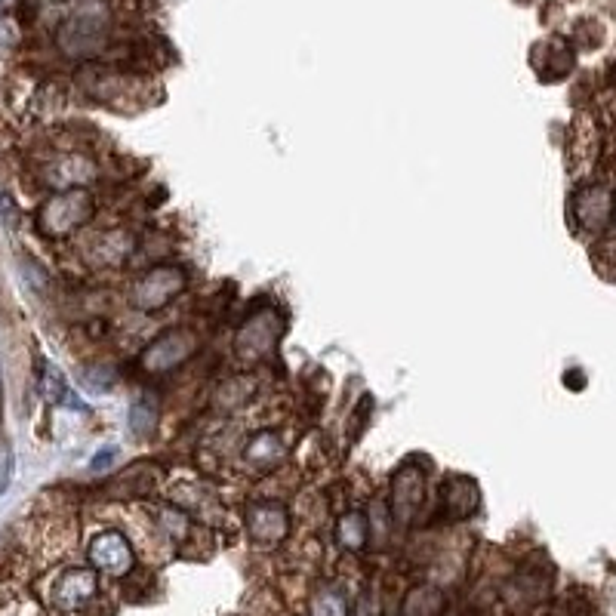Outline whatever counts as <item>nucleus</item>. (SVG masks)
Wrapping results in <instances>:
<instances>
[{
	"mask_svg": "<svg viewBox=\"0 0 616 616\" xmlns=\"http://www.w3.org/2000/svg\"><path fill=\"white\" fill-rule=\"evenodd\" d=\"M308 610H312V616H349V601L336 589H321L312 595Z\"/></svg>",
	"mask_w": 616,
	"mask_h": 616,
	"instance_id": "412c9836",
	"label": "nucleus"
},
{
	"mask_svg": "<svg viewBox=\"0 0 616 616\" xmlns=\"http://www.w3.org/2000/svg\"><path fill=\"white\" fill-rule=\"evenodd\" d=\"M367 539H370V524H367V515L361 509L345 512L336 521V543L345 552H361L367 546Z\"/></svg>",
	"mask_w": 616,
	"mask_h": 616,
	"instance_id": "dca6fc26",
	"label": "nucleus"
},
{
	"mask_svg": "<svg viewBox=\"0 0 616 616\" xmlns=\"http://www.w3.org/2000/svg\"><path fill=\"white\" fill-rule=\"evenodd\" d=\"M81 382H84V389H90V392H111L114 382H118V373H114L111 367H105V364H93V367L81 370Z\"/></svg>",
	"mask_w": 616,
	"mask_h": 616,
	"instance_id": "4be33fe9",
	"label": "nucleus"
},
{
	"mask_svg": "<svg viewBox=\"0 0 616 616\" xmlns=\"http://www.w3.org/2000/svg\"><path fill=\"white\" fill-rule=\"evenodd\" d=\"M37 392H41V398H44L47 404H68V407H74V410H84V404L74 398L65 373H62L56 364H50V361L37 364Z\"/></svg>",
	"mask_w": 616,
	"mask_h": 616,
	"instance_id": "4468645a",
	"label": "nucleus"
},
{
	"mask_svg": "<svg viewBox=\"0 0 616 616\" xmlns=\"http://www.w3.org/2000/svg\"><path fill=\"white\" fill-rule=\"evenodd\" d=\"M0 213H4V222H16V204L10 201V195H7V191L4 188H0Z\"/></svg>",
	"mask_w": 616,
	"mask_h": 616,
	"instance_id": "393cba45",
	"label": "nucleus"
},
{
	"mask_svg": "<svg viewBox=\"0 0 616 616\" xmlns=\"http://www.w3.org/2000/svg\"><path fill=\"white\" fill-rule=\"evenodd\" d=\"M281 333H284V318L278 315V308H262V312L247 315L235 330L231 355L241 364H262L278 352Z\"/></svg>",
	"mask_w": 616,
	"mask_h": 616,
	"instance_id": "7ed1b4c3",
	"label": "nucleus"
},
{
	"mask_svg": "<svg viewBox=\"0 0 616 616\" xmlns=\"http://www.w3.org/2000/svg\"><path fill=\"white\" fill-rule=\"evenodd\" d=\"M441 499H444V509H447L450 518H469L478 509V487H475L472 478L453 475V478L444 481Z\"/></svg>",
	"mask_w": 616,
	"mask_h": 616,
	"instance_id": "2eb2a0df",
	"label": "nucleus"
},
{
	"mask_svg": "<svg viewBox=\"0 0 616 616\" xmlns=\"http://www.w3.org/2000/svg\"><path fill=\"white\" fill-rule=\"evenodd\" d=\"M87 555H90V564L105 576H127L136 567V552H133L130 539L121 530L96 533Z\"/></svg>",
	"mask_w": 616,
	"mask_h": 616,
	"instance_id": "1a4fd4ad",
	"label": "nucleus"
},
{
	"mask_svg": "<svg viewBox=\"0 0 616 616\" xmlns=\"http://www.w3.org/2000/svg\"><path fill=\"white\" fill-rule=\"evenodd\" d=\"M256 392V382L253 379H231V382H222L219 385V392H216V398H213V404H216V410H228V413H235V410H241L247 401H250V395Z\"/></svg>",
	"mask_w": 616,
	"mask_h": 616,
	"instance_id": "6ab92c4d",
	"label": "nucleus"
},
{
	"mask_svg": "<svg viewBox=\"0 0 616 616\" xmlns=\"http://www.w3.org/2000/svg\"><path fill=\"white\" fill-rule=\"evenodd\" d=\"M610 213H613V198H610V191L601 188V185H589V188L576 191L573 195V219L583 231L598 235V231L607 228Z\"/></svg>",
	"mask_w": 616,
	"mask_h": 616,
	"instance_id": "f8f14e48",
	"label": "nucleus"
},
{
	"mask_svg": "<svg viewBox=\"0 0 616 616\" xmlns=\"http://www.w3.org/2000/svg\"><path fill=\"white\" fill-rule=\"evenodd\" d=\"M13 481V447L7 438H0V493L10 490Z\"/></svg>",
	"mask_w": 616,
	"mask_h": 616,
	"instance_id": "5701e85b",
	"label": "nucleus"
},
{
	"mask_svg": "<svg viewBox=\"0 0 616 616\" xmlns=\"http://www.w3.org/2000/svg\"><path fill=\"white\" fill-rule=\"evenodd\" d=\"M201 349V336L191 327H173L164 330L158 339H151L142 355H139V370L148 376H167L173 370H179L182 364H188Z\"/></svg>",
	"mask_w": 616,
	"mask_h": 616,
	"instance_id": "39448f33",
	"label": "nucleus"
},
{
	"mask_svg": "<svg viewBox=\"0 0 616 616\" xmlns=\"http://www.w3.org/2000/svg\"><path fill=\"white\" fill-rule=\"evenodd\" d=\"M114 459H118V447H102V450L93 456V462H90V472H105V469H111Z\"/></svg>",
	"mask_w": 616,
	"mask_h": 616,
	"instance_id": "b1692460",
	"label": "nucleus"
},
{
	"mask_svg": "<svg viewBox=\"0 0 616 616\" xmlns=\"http://www.w3.org/2000/svg\"><path fill=\"white\" fill-rule=\"evenodd\" d=\"M429 496V475L419 462H404V466L392 475V493H389V512L395 524H413L416 515L426 506Z\"/></svg>",
	"mask_w": 616,
	"mask_h": 616,
	"instance_id": "423d86ee",
	"label": "nucleus"
},
{
	"mask_svg": "<svg viewBox=\"0 0 616 616\" xmlns=\"http://www.w3.org/2000/svg\"><path fill=\"white\" fill-rule=\"evenodd\" d=\"M44 179L50 188H87L96 179V164L84 154H59L50 164H44Z\"/></svg>",
	"mask_w": 616,
	"mask_h": 616,
	"instance_id": "ddd939ff",
	"label": "nucleus"
},
{
	"mask_svg": "<svg viewBox=\"0 0 616 616\" xmlns=\"http://www.w3.org/2000/svg\"><path fill=\"white\" fill-rule=\"evenodd\" d=\"M287 453H290V447H287L281 432L259 429L241 447V466H244L247 475H268V472H275L278 466H284Z\"/></svg>",
	"mask_w": 616,
	"mask_h": 616,
	"instance_id": "9d476101",
	"label": "nucleus"
},
{
	"mask_svg": "<svg viewBox=\"0 0 616 616\" xmlns=\"http://www.w3.org/2000/svg\"><path fill=\"white\" fill-rule=\"evenodd\" d=\"M0 404H4V392H0Z\"/></svg>",
	"mask_w": 616,
	"mask_h": 616,
	"instance_id": "a878e982",
	"label": "nucleus"
},
{
	"mask_svg": "<svg viewBox=\"0 0 616 616\" xmlns=\"http://www.w3.org/2000/svg\"><path fill=\"white\" fill-rule=\"evenodd\" d=\"M173 499H176V506L185 509L188 515L195 512V515H213L219 512V499L204 487V484H195V481H182L176 490H173Z\"/></svg>",
	"mask_w": 616,
	"mask_h": 616,
	"instance_id": "f3484780",
	"label": "nucleus"
},
{
	"mask_svg": "<svg viewBox=\"0 0 616 616\" xmlns=\"http://www.w3.org/2000/svg\"><path fill=\"white\" fill-rule=\"evenodd\" d=\"M244 524L256 546H278L290 533V512L275 499H256L244 512Z\"/></svg>",
	"mask_w": 616,
	"mask_h": 616,
	"instance_id": "6e6552de",
	"label": "nucleus"
},
{
	"mask_svg": "<svg viewBox=\"0 0 616 616\" xmlns=\"http://www.w3.org/2000/svg\"><path fill=\"white\" fill-rule=\"evenodd\" d=\"M136 244H139V238L130 228H108L87 244V259L93 265L118 268V265L130 262V256L136 253Z\"/></svg>",
	"mask_w": 616,
	"mask_h": 616,
	"instance_id": "9b49d317",
	"label": "nucleus"
},
{
	"mask_svg": "<svg viewBox=\"0 0 616 616\" xmlns=\"http://www.w3.org/2000/svg\"><path fill=\"white\" fill-rule=\"evenodd\" d=\"M111 37V10L102 0H81L56 28V44L71 59H93Z\"/></svg>",
	"mask_w": 616,
	"mask_h": 616,
	"instance_id": "f257e3e1",
	"label": "nucleus"
},
{
	"mask_svg": "<svg viewBox=\"0 0 616 616\" xmlns=\"http://www.w3.org/2000/svg\"><path fill=\"white\" fill-rule=\"evenodd\" d=\"M99 595V570L96 567H68L56 576L50 601L62 613L84 610Z\"/></svg>",
	"mask_w": 616,
	"mask_h": 616,
	"instance_id": "0eeeda50",
	"label": "nucleus"
},
{
	"mask_svg": "<svg viewBox=\"0 0 616 616\" xmlns=\"http://www.w3.org/2000/svg\"><path fill=\"white\" fill-rule=\"evenodd\" d=\"M444 610V595L432 586H419L407 595L404 613L407 616H438Z\"/></svg>",
	"mask_w": 616,
	"mask_h": 616,
	"instance_id": "aec40b11",
	"label": "nucleus"
},
{
	"mask_svg": "<svg viewBox=\"0 0 616 616\" xmlns=\"http://www.w3.org/2000/svg\"><path fill=\"white\" fill-rule=\"evenodd\" d=\"M96 216V198L90 188H65L50 195L34 213V228L41 238L65 241L87 228Z\"/></svg>",
	"mask_w": 616,
	"mask_h": 616,
	"instance_id": "f03ea898",
	"label": "nucleus"
},
{
	"mask_svg": "<svg viewBox=\"0 0 616 616\" xmlns=\"http://www.w3.org/2000/svg\"><path fill=\"white\" fill-rule=\"evenodd\" d=\"M127 426L136 438H148L154 432V426H158V398L142 392L133 398L130 410H127Z\"/></svg>",
	"mask_w": 616,
	"mask_h": 616,
	"instance_id": "a211bd4d",
	"label": "nucleus"
},
{
	"mask_svg": "<svg viewBox=\"0 0 616 616\" xmlns=\"http://www.w3.org/2000/svg\"><path fill=\"white\" fill-rule=\"evenodd\" d=\"M188 287V275L182 265H151L148 272H142L130 290H127V302L130 308L142 315H154V312H164V308L182 296V290Z\"/></svg>",
	"mask_w": 616,
	"mask_h": 616,
	"instance_id": "20e7f679",
	"label": "nucleus"
}]
</instances>
